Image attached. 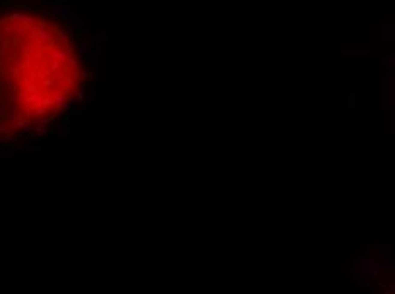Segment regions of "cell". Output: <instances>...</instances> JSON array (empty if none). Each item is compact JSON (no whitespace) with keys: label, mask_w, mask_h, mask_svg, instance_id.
I'll list each match as a JSON object with an SVG mask.
<instances>
[{"label":"cell","mask_w":395,"mask_h":294,"mask_svg":"<svg viewBox=\"0 0 395 294\" xmlns=\"http://www.w3.org/2000/svg\"><path fill=\"white\" fill-rule=\"evenodd\" d=\"M79 84V58L60 24L36 12L0 17V138L51 121Z\"/></svg>","instance_id":"6da1fadb"}]
</instances>
